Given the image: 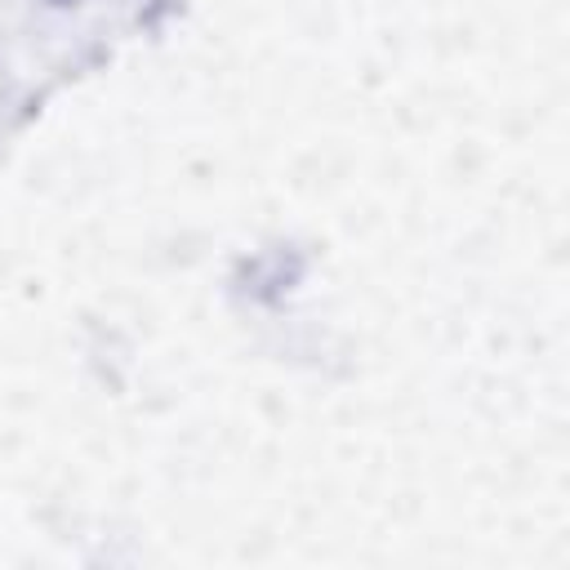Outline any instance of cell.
Segmentation results:
<instances>
[{
    "instance_id": "6da1fadb",
    "label": "cell",
    "mask_w": 570,
    "mask_h": 570,
    "mask_svg": "<svg viewBox=\"0 0 570 570\" xmlns=\"http://www.w3.org/2000/svg\"><path fill=\"white\" fill-rule=\"evenodd\" d=\"M53 4H62V0H53Z\"/></svg>"
}]
</instances>
